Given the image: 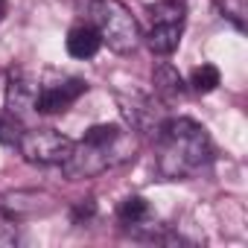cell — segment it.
Wrapping results in <instances>:
<instances>
[{"instance_id":"16","label":"cell","mask_w":248,"mask_h":248,"mask_svg":"<svg viewBox=\"0 0 248 248\" xmlns=\"http://www.w3.org/2000/svg\"><path fill=\"white\" fill-rule=\"evenodd\" d=\"M222 12L228 21H233L236 30H245V6H242V0H222Z\"/></svg>"},{"instance_id":"13","label":"cell","mask_w":248,"mask_h":248,"mask_svg":"<svg viewBox=\"0 0 248 248\" xmlns=\"http://www.w3.org/2000/svg\"><path fill=\"white\" fill-rule=\"evenodd\" d=\"M219 82H222V76H219V67H216V64H202V67H196V70L190 73V85H193V91H199V93L216 91Z\"/></svg>"},{"instance_id":"1","label":"cell","mask_w":248,"mask_h":248,"mask_svg":"<svg viewBox=\"0 0 248 248\" xmlns=\"http://www.w3.org/2000/svg\"><path fill=\"white\" fill-rule=\"evenodd\" d=\"M155 143H158V172L167 181L193 178L213 161V143L207 132L190 117L164 120L155 129Z\"/></svg>"},{"instance_id":"3","label":"cell","mask_w":248,"mask_h":248,"mask_svg":"<svg viewBox=\"0 0 248 248\" xmlns=\"http://www.w3.org/2000/svg\"><path fill=\"white\" fill-rule=\"evenodd\" d=\"M88 15L93 21V30L99 32L102 44H108V50H114L120 56H129L138 50L140 27H138L135 15L120 0H91Z\"/></svg>"},{"instance_id":"17","label":"cell","mask_w":248,"mask_h":248,"mask_svg":"<svg viewBox=\"0 0 248 248\" xmlns=\"http://www.w3.org/2000/svg\"><path fill=\"white\" fill-rule=\"evenodd\" d=\"M91 216H93V202H91V199H82V202L73 207V222L82 225V222H88Z\"/></svg>"},{"instance_id":"2","label":"cell","mask_w":248,"mask_h":248,"mask_svg":"<svg viewBox=\"0 0 248 248\" xmlns=\"http://www.w3.org/2000/svg\"><path fill=\"white\" fill-rule=\"evenodd\" d=\"M135 143H129V135L114 123H99L85 132V138L79 143H73L70 158L62 164V170L67 172V178L82 181V178H93L99 172H105L108 167L132 158Z\"/></svg>"},{"instance_id":"12","label":"cell","mask_w":248,"mask_h":248,"mask_svg":"<svg viewBox=\"0 0 248 248\" xmlns=\"http://www.w3.org/2000/svg\"><path fill=\"white\" fill-rule=\"evenodd\" d=\"M152 24H184V3L181 0H161L146 9Z\"/></svg>"},{"instance_id":"9","label":"cell","mask_w":248,"mask_h":248,"mask_svg":"<svg viewBox=\"0 0 248 248\" xmlns=\"http://www.w3.org/2000/svg\"><path fill=\"white\" fill-rule=\"evenodd\" d=\"M181 30L184 24H152L149 32H146V44L155 56H170L178 50V41H181Z\"/></svg>"},{"instance_id":"18","label":"cell","mask_w":248,"mask_h":248,"mask_svg":"<svg viewBox=\"0 0 248 248\" xmlns=\"http://www.w3.org/2000/svg\"><path fill=\"white\" fill-rule=\"evenodd\" d=\"M6 9H9V3H6V0H0V24H3V18H6Z\"/></svg>"},{"instance_id":"4","label":"cell","mask_w":248,"mask_h":248,"mask_svg":"<svg viewBox=\"0 0 248 248\" xmlns=\"http://www.w3.org/2000/svg\"><path fill=\"white\" fill-rule=\"evenodd\" d=\"M18 152L24 155L27 164H38V167H62L70 158L73 140L56 129H30L21 132L18 138Z\"/></svg>"},{"instance_id":"8","label":"cell","mask_w":248,"mask_h":248,"mask_svg":"<svg viewBox=\"0 0 248 248\" xmlns=\"http://www.w3.org/2000/svg\"><path fill=\"white\" fill-rule=\"evenodd\" d=\"M64 47H67V53H70L73 59L85 62V59H93V56L99 53L102 38H99V32H96L91 24H82V27H73V30L67 32Z\"/></svg>"},{"instance_id":"7","label":"cell","mask_w":248,"mask_h":248,"mask_svg":"<svg viewBox=\"0 0 248 248\" xmlns=\"http://www.w3.org/2000/svg\"><path fill=\"white\" fill-rule=\"evenodd\" d=\"M3 210H9L18 219L21 216H44V213L56 210V199L47 193H38V190H18V193L6 196Z\"/></svg>"},{"instance_id":"11","label":"cell","mask_w":248,"mask_h":248,"mask_svg":"<svg viewBox=\"0 0 248 248\" xmlns=\"http://www.w3.org/2000/svg\"><path fill=\"white\" fill-rule=\"evenodd\" d=\"M152 82H155V91L164 96V99H175L184 93V79L178 76V70L172 64H161L155 73H152Z\"/></svg>"},{"instance_id":"15","label":"cell","mask_w":248,"mask_h":248,"mask_svg":"<svg viewBox=\"0 0 248 248\" xmlns=\"http://www.w3.org/2000/svg\"><path fill=\"white\" fill-rule=\"evenodd\" d=\"M21 138V129H18V120L9 114L6 120L0 117V143H6V146H15Z\"/></svg>"},{"instance_id":"14","label":"cell","mask_w":248,"mask_h":248,"mask_svg":"<svg viewBox=\"0 0 248 248\" xmlns=\"http://www.w3.org/2000/svg\"><path fill=\"white\" fill-rule=\"evenodd\" d=\"M18 216H12L9 210H0V248H15L21 228H18Z\"/></svg>"},{"instance_id":"5","label":"cell","mask_w":248,"mask_h":248,"mask_svg":"<svg viewBox=\"0 0 248 248\" xmlns=\"http://www.w3.org/2000/svg\"><path fill=\"white\" fill-rule=\"evenodd\" d=\"M85 91H88V85L82 79H76V76L59 79V82H50V85H41L38 88V99H35V114H62Z\"/></svg>"},{"instance_id":"10","label":"cell","mask_w":248,"mask_h":248,"mask_svg":"<svg viewBox=\"0 0 248 248\" xmlns=\"http://www.w3.org/2000/svg\"><path fill=\"white\" fill-rule=\"evenodd\" d=\"M149 216H152V210H149V202L143 196H129L117 207V219L129 228H143L149 222Z\"/></svg>"},{"instance_id":"6","label":"cell","mask_w":248,"mask_h":248,"mask_svg":"<svg viewBox=\"0 0 248 248\" xmlns=\"http://www.w3.org/2000/svg\"><path fill=\"white\" fill-rule=\"evenodd\" d=\"M38 82L24 73V70H12L9 73V85H6V108L15 120H21L24 114L35 111V99H38Z\"/></svg>"}]
</instances>
